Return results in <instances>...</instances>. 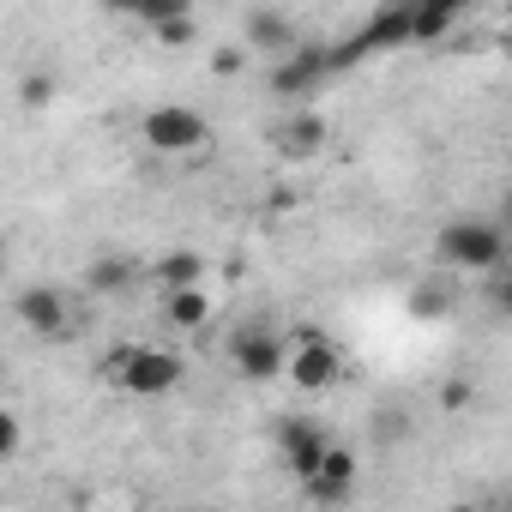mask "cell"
<instances>
[{
  "instance_id": "7402d4cb",
  "label": "cell",
  "mask_w": 512,
  "mask_h": 512,
  "mask_svg": "<svg viewBox=\"0 0 512 512\" xmlns=\"http://www.w3.org/2000/svg\"><path fill=\"white\" fill-rule=\"evenodd\" d=\"M470 398H476V392H470V380H452V386L440 392V410H446V416H458V410H470Z\"/></svg>"
},
{
  "instance_id": "3957f363",
  "label": "cell",
  "mask_w": 512,
  "mask_h": 512,
  "mask_svg": "<svg viewBox=\"0 0 512 512\" xmlns=\"http://www.w3.org/2000/svg\"><path fill=\"white\" fill-rule=\"evenodd\" d=\"M139 139H145L151 151H163V157H193V151L211 145V121H205L193 103H157V109H145Z\"/></svg>"
},
{
  "instance_id": "7c38bea8",
  "label": "cell",
  "mask_w": 512,
  "mask_h": 512,
  "mask_svg": "<svg viewBox=\"0 0 512 512\" xmlns=\"http://www.w3.org/2000/svg\"><path fill=\"white\" fill-rule=\"evenodd\" d=\"M163 320L175 332H205L211 326V296L199 284H181V290H163Z\"/></svg>"
},
{
  "instance_id": "4fadbf2b",
  "label": "cell",
  "mask_w": 512,
  "mask_h": 512,
  "mask_svg": "<svg viewBox=\"0 0 512 512\" xmlns=\"http://www.w3.org/2000/svg\"><path fill=\"white\" fill-rule=\"evenodd\" d=\"M452 308H458V284H452V272H434V278H422L416 290H410V314L416 320H452Z\"/></svg>"
},
{
  "instance_id": "ffe728a7",
  "label": "cell",
  "mask_w": 512,
  "mask_h": 512,
  "mask_svg": "<svg viewBox=\"0 0 512 512\" xmlns=\"http://www.w3.org/2000/svg\"><path fill=\"white\" fill-rule=\"evenodd\" d=\"M19 446H25V422H19V410H7V404H0V464H7Z\"/></svg>"
},
{
  "instance_id": "7a4b0ae2",
  "label": "cell",
  "mask_w": 512,
  "mask_h": 512,
  "mask_svg": "<svg viewBox=\"0 0 512 512\" xmlns=\"http://www.w3.org/2000/svg\"><path fill=\"white\" fill-rule=\"evenodd\" d=\"M434 260H440L446 272H500L506 235H500V223H488V217H452V223H440V235H434Z\"/></svg>"
},
{
  "instance_id": "30bf717a",
  "label": "cell",
  "mask_w": 512,
  "mask_h": 512,
  "mask_svg": "<svg viewBox=\"0 0 512 512\" xmlns=\"http://www.w3.org/2000/svg\"><path fill=\"white\" fill-rule=\"evenodd\" d=\"M302 37H296V25L284 19V13H272V7H253L247 19H241V49L247 55H290Z\"/></svg>"
},
{
  "instance_id": "6da1fadb",
  "label": "cell",
  "mask_w": 512,
  "mask_h": 512,
  "mask_svg": "<svg viewBox=\"0 0 512 512\" xmlns=\"http://www.w3.org/2000/svg\"><path fill=\"white\" fill-rule=\"evenodd\" d=\"M181 374H187V362L175 350H157V344H121L103 356V380L121 386L127 398H163L181 386Z\"/></svg>"
},
{
  "instance_id": "5bb4252c",
  "label": "cell",
  "mask_w": 512,
  "mask_h": 512,
  "mask_svg": "<svg viewBox=\"0 0 512 512\" xmlns=\"http://www.w3.org/2000/svg\"><path fill=\"white\" fill-rule=\"evenodd\" d=\"M133 284V260H121V253H97V260L85 266V290L91 296H121Z\"/></svg>"
},
{
  "instance_id": "ba28073f",
  "label": "cell",
  "mask_w": 512,
  "mask_h": 512,
  "mask_svg": "<svg viewBox=\"0 0 512 512\" xmlns=\"http://www.w3.org/2000/svg\"><path fill=\"white\" fill-rule=\"evenodd\" d=\"M19 320L37 332V338H67L73 332V296L67 290H55V284H31V290H19Z\"/></svg>"
},
{
  "instance_id": "2e32d148",
  "label": "cell",
  "mask_w": 512,
  "mask_h": 512,
  "mask_svg": "<svg viewBox=\"0 0 512 512\" xmlns=\"http://www.w3.org/2000/svg\"><path fill=\"white\" fill-rule=\"evenodd\" d=\"M410 7V43H440L452 25H458V13H440V7H422V0H404Z\"/></svg>"
},
{
  "instance_id": "e0dca14e",
  "label": "cell",
  "mask_w": 512,
  "mask_h": 512,
  "mask_svg": "<svg viewBox=\"0 0 512 512\" xmlns=\"http://www.w3.org/2000/svg\"><path fill=\"white\" fill-rule=\"evenodd\" d=\"M199 37V25H193V13H175V19H163V25H151V43H163V49H187Z\"/></svg>"
},
{
  "instance_id": "8fae6325",
  "label": "cell",
  "mask_w": 512,
  "mask_h": 512,
  "mask_svg": "<svg viewBox=\"0 0 512 512\" xmlns=\"http://www.w3.org/2000/svg\"><path fill=\"white\" fill-rule=\"evenodd\" d=\"M326 440H332V434H326L320 422H308V416H290V422H278V452H284L290 476H308V470L320 464Z\"/></svg>"
},
{
  "instance_id": "9a60e30c",
  "label": "cell",
  "mask_w": 512,
  "mask_h": 512,
  "mask_svg": "<svg viewBox=\"0 0 512 512\" xmlns=\"http://www.w3.org/2000/svg\"><path fill=\"white\" fill-rule=\"evenodd\" d=\"M151 278L163 284V290H181V284H205V260L193 247H181V253H163V260L151 266Z\"/></svg>"
},
{
  "instance_id": "ac0fdd59",
  "label": "cell",
  "mask_w": 512,
  "mask_h": 512,
  "mask_svg": "<svg viewBox=\"0 0 512 512\" xmlns=\"http://www.w3.org/2000/svg\"><path fill=\"white\" fill-rule=\"evenodd\" d=\"M19 103L25 109H49L55 103V73H25L19 79Z\"/></svg>"
},
{
  "instance_id": "5b68a950",
  "label": "cell",
  "mask_w": 512,
  "mask_h": 512,
  "mask_svg": "<svg viewBox=\"0 0 512 512\" xmlns=\"http://www.w3.org/2000/svg\"><path fill=\"white\" fill-rule=\"evenodd\" d=\"M332 73H338V55H332L326 43H296L290 55H278V67H272V91L290 97V103H302V97H314Z\"/></svg>"
},
{
  "instance_id": "277c9868",
  "label": "cell",
  "mask_w": 512,
  "mask_h": 512,
  "mask_svg": "<svg viewBox=\"0 0 512 512\" xmlns=\"http://www.w3.org/2000/svg\"><path fill=\"white\" fill-rule=\"evenodd\" d=\"M284 380H290L296 392H332V386L344 380V356H338V344H332L326 332H302L296 350L284 356Z\"/></svg>"
},
{
  "instance_id": "52a82bcc",
  "label": "cell",
  "mask_w": 512,
  "mask_h": 512,
  "mask_svg": "<svg viewBox=\"0 0 512 512\" xmlns=\"http://www.w3.org/2000/svg\"><path fill=\"white\" fill-rule=\"evenodd\" d=\"M356 476H362L356 452H350V446H338V440H326V452H320V464L302 476V488H308V500L338 506V500H350V494H356Z\"/></svg>"
},
{
  "instance_id": "d4e9b609",
  "label": "cell",
  "mask_w": 512,
  "mask_h": 512,
  "mask_svg": "<svg viewBox=\"0 0 512 512\" xmlns=\"http://www.w3.org/2000/svg\"><path fill=\"white\" fill-rule=\"evenodd\" d=\"M0 380H7V368H0Z\"/></svg>"
},
{
  "instance_id": "44dd1931",
  "label": "cell",
  "mask_w": 512,
  "mask_h": 512,
  "mask_svg": "<svg viewBox=\"0 0 512 512\" xmlns=\"http://www.w3.org/2000/svg\"><path fill=\"white\" fill-rule=\"evenodd\" d=\"M241 67H247V49H217V55H211V73H217V79H235Z\"/></svg>"
},
{
  "instance_id": "d6986e66",
  "label": "cell",
  "mask_w": 512,
  "mask_h": 512,
  "mask_svg": "<svg viewBox=\"0 0 512 512\" xmlns=\"http://www.w3.org/2000/svg\"><path fill=\"white\" fill-rule=\"evenodd\" d=\"M175 13H193V0H139L133 7V19L151 31V25H163V19H175Z\"/></svg>"
},
{
  "instance_id": "603a6c76",
  "label": "cell",
  "mask_w": 512,
  "mask_h": 512,
  "mask_svg": "<svg viewBox=\"0 0 512 512\" xmlns=\"http://www.w3.org/2000/svg\"><path fill=\"white\" fill-rule=\"evenodd\" d=\"M422 7H440V13H458V19H464V7H470V0H422Z\"/></svg>"
},
{
  "instance_id": "9c48e42d",
  "label": "cell",
  "mask_w": 512,
  "mask_h": 512,
  "mask_svg": "<svg viewBox=\"0 0 512 512\" xmlns=\"http://www.w3.org/2000/svg\"><path fill=\"white\" fill-rule=\"evenodd\" d=\"M272 151H278L284 163H308V157H320V151H326V115H320V109H296V115H284V121L272 127Z\"/></svg>"
},
{
  "instance_id": "8992f818",
  "label": "cell",
  "mask_w": 512,
  "mask_h": 512,
  "mask_svg": "<svg viewBox=\"0 0 512 512\" xmlns=\"http://www.w3.org/2000/svg\"><path fill=\"white\" fill-rule=\"evenodd\" d=\"M284 356H290V344H284L272 326H241V332L229 338V368H235L241 380H253V386L284 380Z\"/></svg>"
},
{
  "instance_id": "cb8c5ba5",
  "label": "cell",
  "mask_w": 512,
  "mask_h": 512,
  "mask_svg": "<svg viewBox=\"0 0 512 512\" xmlns=\"http://www.w3.org/2000/svg\"><path fill=\"white\" fill-rule=\"evenodd\" d=\"M103 7H109V13H121V19H133V7H139V0H103Z\"/></svg>"
}]
</instances>
